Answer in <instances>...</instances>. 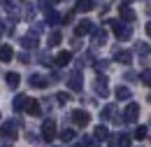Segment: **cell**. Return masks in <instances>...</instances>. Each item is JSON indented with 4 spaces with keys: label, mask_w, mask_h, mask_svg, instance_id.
<instances>
[{
    "label": "cell",
    "mask_w": 151,
    "mask_h": 147,
    "mask_svg": "<svg viewBox=\"0 0 151 147\" xmlns=\"http://www.w3.org/2000/svg\"><path fill=\"white\" fill-rule=\"evenodd\" d=\"M137 114H139V105H137V103H130V105L126 108L123 122H135V119H137Z\"/></svg>",
    "instance_id": "cell-3"
},
{
    "label": "cell",
    "mask_w": 151,
    "mask_h": 147,
    "mask_svg": "<svg viewBox=\"0 0 151 147\" xmlns=\"http://www.w3.org/2000/svg\"><path fill=\"white\" fill-rule=\"evenodd\" d=\"M68 98H70V96H68V93H58V100H60V103H65V100H68Z\"/></svg>",
    "instance_id": "cell-30"
},
{
    "label": "cell",
    "mask_w": 151,
    "mask_h": 147,
    "mask_svg": "<svg viewBox=\"0 0 151 147\" xmlns=\"http://www.w3.org/2000/svg\"><path fill=\"white\" fill-rule=\"evenodd\" d=\"M30 84H33V87H47V77L33 75V77H30Z\"/></svg>",
    "instance_id": "cell-15"
},
{
    "label": "cell",
    "mask_w": 151,
    "mask_h": 147,
    "mask_svg": "<svg viewBox=\"0 0 151 147\" xmlns=\"http://www.w3.org/2000/svg\"><path fill=\"white\" fill-rule=\"evenodd\" d=\"M40 7H42L44 12H49V9H51V0H40Z\"/></svg>",
    "instance_id": "cell-28"
},
{
    "label": "cell",
    "mask_w": 151,
    "mask_h": 147,
    "mask_svg": "<svg viewBox=\"0 0 151 147\" xmlns=\"http://www.w3.org/2000/svg\"><path fill=\"white\" fill-rule=\"evenodd\" d=\"M0 133H2L5 138L9 135V140H14V138H17V124H14V122H7V124H2V131H0Z\"/></svg>",
    "instance_id": "cell-4"
},
{
    "label": "cell",
    "mask_w": 151,
    "mask_h": 147,
    "mask_svg": "<svg viewBox=\"0 0 151 147\" xmlns=\"http://www.w3.org/2000/svg\"><path fill=\"white\" fill-rule=\"evenodd\" d=\"M72 119H75V124H77V126H86V124H88V112L75 110V114H72Z\"/></svg>",
    "instance_id": "cell-5"
},
{
    "label": "cell",
    "mask_w": 151,
    "mask_h": 147,
    "mask_svg": "<svg viewBox=\"0 0 151 147\" xmlns=\"http://www.w3.org/2000/svg\"><path fill=\"white\" fill-rule=\"evenodd\" d=\"M28 112H30L33 117H37V114H40V103H37V100H30V103H28Z\"/></svg>",
    "instance_id": "cell-21"
},
{
    "label": "cell",
    "mask_w": 151,
    "mask_h": 147,
    "mask_svg": "<svg viewBox=\"0 0 151 147\" xmlns=\"http://www.w3.org/2000/svg\"><path fill=\"white\" fill-rule=\"evenodd\" d=\"M60 33H58V31H54V33H51V35H49V47H56V44H60Z\"/></svg>",
    "instance_id": "cell-16"
},
{
    "label": "cell",
    "mask_w": 151,
    "mask_h": 147,
    "mask_svg": "<svg viewBox=\"0 0 151 147\" xmlns=\"http://www.w3.org/2000/svg\"><path fill=\"white\" fill-rule=\"evenodd\" d=\"M93 37H95V44H105V40H107V33H105V31H95Z\"/></svg>",
    "instance_id": "cell-18"
},
{
    "label": "cell",
    "mask_w": 151,
    "mask_h": 147,
    "mask_svg": "<svg viewBox=\"0 0 151 147\" xmlns=\"http://www.w3.org/2000/svg\"><path fill=\"white\" fill-rule=\"evenodd\" d=\"M114 105H107V108H105V112H102V117H105V119H114Z\"/></svg>",
    "instance_id": "cell-25"
},
{
    "label": "cell",
    "mask_w": 151,
    "mask_h": 147,
    "mask_svg": "<svg viewBox=\"0 0 151 147\" xmlns=\"http://www.w3.org/2000/svg\"><path fill=\"white\" fill-rule=\"evenodd\" d=\"M26 103H28V98H26V96H19V98L14 100V110H21V108H23Z\"/></svg>",
    "instance_id": "cell-24"
},
{
    "label": "cell",
    "mask_w": 151,
    "mask_h": 147,
    "mask_svg": "<svg viewBox=\"0 0 151 147\" xmlns=\"http://www.w3.org/2000/svg\"><path fill=\"white\" fill-rule=\"evenodd\" d=\"M116 98L119 100H128L130 98V89L128 87H116Z\"/></svg>",
    "instance_id": "cell-12"
},
{
    "label": "cell",
    "mask_w": 151,
    "mask_h": 147,
    "mask_svg": "<svg viewBox=\"0 0 151 147\" xmlns=\"http://www.w3.org/2000/svg\"><path fill=\"white\" fill-rule=\"evenodd\" d=\"M47 21H49L51 26H56L58 21H60V14H56V12H51V9H49V12H47Z\"/></svg>",
    "instance_id": "cell-20"
},
{
    "label": "cell",
    "mask_w": 151,
    "mask_h": 147,
    "mask_svg": "<svg viewBox=\"0 0 151 147\" xmlns=\"http://www.w3.org/2000/svg\"><path fill=\"white\" fill-rule=\"evenodd\" d=\"M93 31V26L88 23V21H84V23H79V28H77V35H81V33H91Z\"/></svg>",
    "instance_id": "cell-19"
},
{
    "label": "cell",
    "mask_w": 151,
    "mask_h": 147,
    "mask_svg": "<svg viewBox=\"0 0 151 147\" xmlns=\"http://www.w3.org/2000/svg\"><path fill=\"white\" fill-rule=\"evenodd\" d=\"M147 126H137V129H135V138H137V140H144V138H147Z\"/></svg>",
    "instance_id": "cell-22"
},
{
    "label": "cell",
    "mask_w": 151,
    "mask_h": 147,
    "mask_svg": "<svg viewBox=\"0 0 151 147\" xmlns=\"http://www.w3.org/2000/svg\"><path fill=\"white\" fill-rule=\"evenodd\" d=\"M130 145V138L128 135H119V138H112V147H128Z\"/></svg>",
    "instance_id": "cell-9"
},
{
    "label": "cell",
    "mask_w": 151,
    "mask_h": 147,
    "mask_svg": "<svg viewBox=\"0 0 151 147\" xmlns=\"http://www.w3.org/2000/svg\"><path fill=\"white\" fill-rule=\"evenodd\" d=\"M70 87H72V89H81V79H79V75H72V77H70Z\"/></svg>",
    "instance_id": "cell-23"
},
{
    "label": "cell",
    "mask_w": 151,
    "mask_h": 147,
    "mask_svg": "<svg viewBox=\"0 0 151 147\" xmlns=\"http://www.w3.org/2000/svg\"><path fill=\"white\" fill-rule=\"evenodd\" d=\"M75 9L77 12H88V9H93V0H79Z\"/></svg>",
    "instance_id": "cell-10"
},
{
    "label": "cell",
    "mask_w": 151,
    "mask_h": 147,
    "mask_svg": "<svg viewBox=\"0 0 151 147\" xmlns=\"http://www.w3.org/2000/svg\"><path fill=\"white\" fill-rule=\"evenodd\" d=\"M123 19H126V21L130 23L132 19H135V12H132V9H128V7H123Z\"/></svg>",
    "instance_id": "cell-26"
},
{
    "label": "cell",
    "mask_w": 151,
    "mask_h": 147,
    "mask_svg": "<svg viewBox=\"0 0 151 147\" xmlns=\"http://www.w3.org/2000/svg\"><path fill=\"white\" fill-rule=\"evenodd\" d=\"M95 91H98V96H107V79H98L95 82Z\"/></svg>",
    "instance_id": "cell-11"
},
{
    "label": "cell",
    "mask_w": 151,
    "mask_h": 147,
    "mask_svg": "<svg viewBox=\"0 0 151 147\" xmlns=\"http://www.w3.org/2000/svg\"><path fill=\"white\" fill-rule=\"evenodd\" d=\"M112 26H114V33H116V37H119V40H130L132 28L128 26V23H121V21H112Z\"/></svg>",
    "instance_id": "cell-1"
},
{
    "label": "cell",
    "mask_w": 151,
    "mask_h": 147,
    "mask_svg": "<svg viewBox=\"0 0 151 147\" xmlns=\"http://www.w3.org/2000/svg\"><path fill=\"white\" fill-rule=\"evenodd\" d=\"M19 75L17 73H7V84H9V87H12V89H17V87H19Z\"/></svg>",
    "instance_id": "cell-14"
},
{
    "label": "cell",
    "mask_w": 151,
    "mask_h": 147,
    "mask_svg": "<svg viewBox=\"0 0 151 147\" xmlns=\"http://www.w3.org/2000/svg\"><path fill=\"white\" fill-rule=\"evenodd\" d=\"M21 44L23 47H37V35L35 33H26V35L21 37Z\"/></svg>",
    "instance_id": "cell-6"
},
{
    "label": "cell",
    "mask_w": 151,
    "mask_h": 147,
    "mask_svg": "<svg viewBox=\"0 0 151 147\" xmlns=\"http://www.w3.org/2000/svg\"><path fill=\"white\" fill-rule=\"evenodd\" d=\"M60 138H63V140H72V138H75V131H70V129L60 131Z\"/></svg>",
    "instance_id": "cell-27"
},
{
    "label": "cell",
    "mask_w": 151,
    "mask_h": 147,
    "mask_svg": "<svg viewBox=\"0 0 151 147\" xmlns=\"http://www.w3.org/2000/svg\"><path fill=\"white\" fill-rule=\"evenodd\" d=\"M107 135H109V133H107V129H105L102 124H100V126H95V138H98V140H105Z\"/></svg>",
    "instance_id": "cell-17"
},
{
    "label": "cell",
    "mask_w": 151,
    "mask_h": 147,
    "mask_svg": "<svg viewBox=\"0 0 151 147\" xmlns=\"http://www.w3.org/2000/svg\"><path fill=\"white\" fill-rule=\"evenodd\" d=\"M14 58V49L9 44H2L0 47V61H12Z\"/></svg>",
    "instance_id": "cell-7"
},
{
    "label": "cell",
    "mask_w": 151,
    "mask_h": 147,
    "mask_svg": "<svg viewBox=\"0 0 151 147\" xmlns=\"http://www.w3.org/2000/svg\"><path fill=\"white\" fill-rule=\"evenodd\" d=\"M114 58H116V61H121V63H130V61H132V54H130V52H116Z\"/></svg>",
    "instance_id": "cell-13"
},
{
    "label": "cell",
    "mask_w": 151,
    "mask_h": 147,
    "mask_svg": "<svg viewBox=\"0 0 151 147\" xmlns=\"http://www.w3.org/2000/svg\"><path fill=\"white\" fill-rule=\"evenodd\" d=\"M142 82H144V84H149V70H144V73H142Z\"/></svg>",
    "instance_id": "cell-29"
},
{
    "label": "cell",
    "mask_w": 151,
    "mask_h": 147,
    "mask_svg": "<svg viewBox=\"0 0 151 147\" xmlns=\"http://www.w3.org/2000/svg\"><path fill=\"white\" fill-rule=\"evenodd\" d=\"M54 135H56V131H54V122L47 119V122L42 124V138L49 143V140H54Z\"/></svg>",
    "instance_id": "cell-2"
},
{
    "label": "cell",
    "mask_w": 151,
    "mask_h": 147,
    "mask_svg": "<svg viewBox=\"0 0 151 147\" xmlns=\"http://www.w3.org/2000/svg\"><path fill=\"white\" fill-rule=\"evenodd\" d=\"M72 61V54L70 52H60V54L56 56V65H68Z\"/></svg>",
    "instance_id": "cell-8"
}]
</instances>
